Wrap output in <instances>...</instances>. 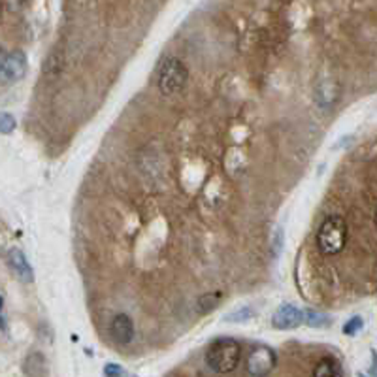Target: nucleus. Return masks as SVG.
Listing matches in <instances>:
<instances>
[{"mask_svg":"<svg viewBox=\"0 0 377 377\" xmlns=\"http://www.w3.org/2000/svg\"><path fill=\"white\" fill-rule=\"evenodd\" d=\"M304 323L306 325L313 326V328H321V326H326L330 323V319L323 315V313H319V311H304Z\"/></svg>","mask_w":377,"mask_h":377,"instance_id":"14","label":"nucleus"},{"mask_svg":"<svg viewBox=\"0 0 377 377\" xmlns=\"http://www.w3.org/2000/svg\"><path fill=\"white\" fill-rule=\"evenodd\" d=\"M27 57L23 52H12L8 53L6 62L2 67L0 72V82L2 83H15L21 80L23 76L27 74Z\"/></svg>","mask_w":377,"mask_h":377,"instance_id":"6","label":"nucleus"},{"mask_svg":"<svg viewBox=\"0 0 377 377\" xmlns=\"http://www.w3.org/2000/svg\"><path fill=\"white\" fill-rule=\"evenodd\" d=\"M372 372H374V377H377V355L374 353V368H372Z\"/></svg>","mask_w":377,"mask_h":377,"instance_id":"20","label":"nucleus"},{"mask_svg":"<svg viewBox=\"0 0 377 377\" xmlns=\"http://www.w3.org/2000/svg\"><path fill=\"white\" fill-rule=\"evenodd\" d=\"M8 262L10 266L15 272V275L25 283L32 282V268H30V262L27 260V257L23 255L21 249H10L8 251Z\"/></svg>","mask_w":377,"mask_h":377,"instance_id":"8","label":"nucleus"},{"mask_svg":"<svg viewBox=\"0 0 377 377\" xmlns=\"http://www.w3.org/2000/svg\"><path fill=\"white\" fill-rule=\"evenodd\" d=\"M275 364H277V356H275L274 349L268 345H257L247 356L245 368L251 377H266L274 370Z\"/></svg>","mask_w":377,"mask_h":377,"instance_id":"4","label":"nucleus"},{"mask_svg":"<svg viewBox=\"0 0 377 377\" xmlns=\"http://www.w3.org/2000/svg\"><path fill=\"white\" fill-rule=\"evenodd\" d=\"M364 326L363 323V319L361 317H353V319H349L347 323L343 325V334H347V336H355L361 328Z\"/></svg>","mask_w":377,"mask_h":377,"instance_id":"16","label":"nucleus"},{"mask_svg":"<svg viewBox=\"0 0 377 377\" xmlns=\"http://www.w3.org/2000/svg\"><path fill=\"white\" fill-rule=\"evenodd\" d=\"M6 57H8V53L0 47V72H2V67H4V62H6Z\"/></svg>","mask_w":377,"mask_h":377,"instance_id":"19","label":"nucleus"},{"mask_svg":"<svg viewBox=\"0 0 377 377\" xmlns=\"http://www.w3.org/2000/svg\"><path fill=\"white\" fill-rule=\"evenodd\" d=\"M347 244V225L345 221L332 215L326 217L317 234V245L325 255H338Z\"/></svg>","mask_w":377,"mask_h":377,"instance_id":"2","label":"nucleus"},{"mask_svg":"<svg viewBox=\"0 0 377 377\" xmlns=\"http://www.w3.org/2000/svg\"><path fill=\"white\" fill-rule=\"evenodd\" d=\"M189 78V70L183 65V60L178 57H166L163 65L159 68V76H157V87L163 95H174L178 91L183 89Z\"/></svg>","mask_w":377,"mask_h":377,"instance_id":"3","label":"nucleus"},{"mask_svg":"<svg viewBox=\"0 0 377 377\" xmlns=\"http://www.w3.org/2000/svg\"><path fill=\"white\" fill-rule=\"evenodd\" d=\"M15 130V119L12 113L0 111V134H12Z\"/></svg>","mask_w":377,"mask_h":377,"instance_id":"15","label":"nucleus"},{"mask_svg":"<svg viewBox=\"0 0 377 377\" xmlns=\"http://www.w3.org/2000/svg\"><path fill=\"white\" fill-rule=\"evenodd\" d=\"M111 336L113 340L121 343V345H128L134 338V323L133 319L125 315V313H117L115 317L111 319L110 325Z\"/></svg>","mask_w":377,"mask_h":377,"instance_id":"7","label":"nucleus"},{"mask_svg":"<svg viewBox=\"0 0 377 377\" xmlns=\"http://www.w3.org/2000/svg\"><path fill=\"white\" fill-rule=\"evenodd\" d=\"M304 323V311L298 310L293 304H283L275 310L272 317V326L275 330H293Z\"/></svg>","mask_w":377,"mask_h":377,"instance_id":"5","label":"nucleus"},{"mask_svg":"<svg viewBox=\"0 0 377 377\" xmlns=\"http://www.w3.org/2000/svg\"><path fill=\"white\" fill-rule=\"evenodd\" d=\"M315 96H317L319 106L328 108V106H332V104L336 102V98H338V85H336L334 80H325V82H321L317 85Z\"/></svg>","mask_w":377,"mask_h":377,"instance_id":"9","label":"nucleus"},{"mask_svg":"<svg viewBox=\"0 0 377 377\" xmlns=\"http://www.w3.org/2000/svg\"><path fill=\"white\" fill-rule=\"evenodd\" d=\"M356 377H366V376H364V374H358V376H356Z\"/></svg>","mask_w":377,"mask_h":377,"instance_id":"22","label":"nucleus"},{"mask_svg":"<svg viewBox=\"0 0 377 377\" xmlns=\"http://www.w3.org/2000/svg\"><path fill=\"white\" fill-rule=\"evenodd\" d=\"M221 293H207V295L200 296L198 304H196L198 313H209V311H214L221 304Z\"/></svg>","mask_w":377,"mask_h":377,"instance_id":"12","label":"nucleus"},{"mask_svg":"<svg viewBox=\"0 0 377 377\" xmlns=\"http://www.w3.org/2000/svg\"><path fill=\"white\" fill-rule=\"evenodd\" d=\"M25 374L29 377H44L45 358L40 353H30L25 361Z\"/></svg>","mask_w":377,"mask_h":377,"instance_id":"10","label":"nucleus"},{"mask_svg":"<svg viewBox=\"0 0 377 377\" xmlns=\"http://www.w3.org/2000/svg\"><path fill=\"white\" fill-rule=\"evenodd\" d=\"M313 377H340L338 364L332 358H321L313 370Z\"/></svg>","mask_w":377,"mask_h":377,"instance_id":"11","label":"nucleus"},{"mask_svg":"<svg viewBox=\"0 0 377 377\" xmlns=\"http://www.w3.org/2000/svg\"><path fill=\"white\" fill-rule=\"evenodd\" d=\"M376 225H377V209H376Z\"/></svg>","mask_w":377,"mask_h":377,"instance_id":"23","label":"nucleus"},{"mask_svg":"<svg viewBox=\"0 0 377 377\" xmlns=\"http://www.w3.org/2000/svg\"><path fill=\"white\" fill-rule=\"evenodd\" d=\"M242 361V345L232 338H221L209 343L206 351V364L215 374H230Z\"/></svg>","mask_w":377,"mask_h":377,"instance_id":"1","label":"nucleus"},{"mask_svg":"<svg viewBox=\"0 0 377 377\" xmlns=\"http://www.w3.org/2000/svg\"><path fill=\"white\" fill-rule=\"evenodd\" d=\"M2 308H4V300H2V296H0V311H2Z\"/></svg>","mask_w":377,"mask_h":377,"instance_id":"21","label":"nucleus"},{"mask_svg":"<svg viewBox=\"0 0 377 377\" xmlns=\"http://www.w3.org/2000/svg\"><path fill=\"white\" fill-rule=\"evenodd\" d=\"M251 317H255V310H253L251 306H242V308L230 311L229 315H225V321L227 323H245Z\"/></svg>","mask_w":377,"mask_h":377,"instance_id":"13","label":"nucleus"},{"mask_svg":"<svg viewBox=\"0 0 377 377\" xmlns=\"http://www.w3.org/2000/svg\"><path fill=\"white\" fill-rule=\"evenodd\" d=\"M104 376L106 377H123L125 376V370H123L119 364L110 363V364H106V366H104Z\"/></svg>","mask_w":377,"mask_h":377,"instance_id":"17","label":"nucleus"},{"mask_svg":"<svg viewBox=\"0 0 377 377\" xmlns=\"http://www.w3.org/2000/svg\"><path fill=\"white\" fill-rule=\"evenodd\" d=\"M275 240H274V257L279 255V247H282V238H283V229L275 230Z\"/></svg>","mask_w":377,"mask_h":377,"instance_id":"18","label":"nucleus"}]
</instances>
